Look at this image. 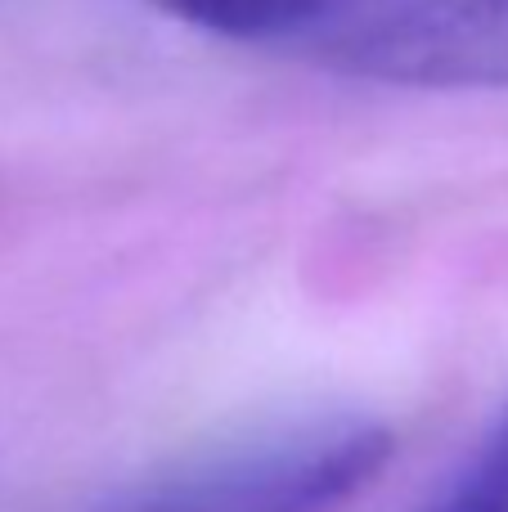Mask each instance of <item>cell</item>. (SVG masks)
I'll use <instances>...</instances> for the list:
<instances>
[{
    "mask_svg": "<svg viewBox=\"0 0 508 512\" xmlns=\"http://www.w3.org/2000/svg\"><path fill=\"white\" fill-rule=\"evenodd\" d=\"M392 450L374 418H302L167 463L95 512H333L374 486Z\"/></svg>",
    "mask_w": 508,
    "mask_h": 512,
    "instance_id": "obj_1",
    "label": "cell"
},
{
    "mask_svg": "<svg viewBox=\"0 0 508 512\" xmlns=\"http://www.w3.org/2000/svg\"><path fill=\"white\" fill-rule=\"evenodd\" d=\"M329 63L401 90H508V0H401L351 27Z\"/></svg>",
    "mask_w": 508,
    "mask_h": 512,
    "instance_id": "obj_2",
    "label": "cell"
},
{
    "mask_svg": "<svg viewBox=\"0 0 508 512\" xmlns=\"http://www.w3.org/2000/svg\"><path fill=\"white\" fill-rule=\"evenodd\" d=\"M162 14L230 41H279L324 23L342 0H153Z\"/></svg>",
    "mask_w": 508,
    "mask_h": 512,
    "instance_id": "obj_3",
    "label": "cell"
},
{
    "mask_svg": "<svg viewBox=\"0 0 508 512\" xmlns=\"http://www.w3.org/2000/svg\"><path fill=\"white\" fill-rule=\"evenodd\" d=\"M428 512H508V409Z\"/></svg>",
    "mask_w": 508,
    "mask_h": 512,
    "instance_id": "obj_4",
    "label": "cell"
}]
</instances>
